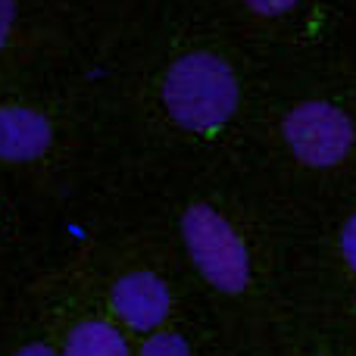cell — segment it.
<instances>
[{
	"mask_svg": "<svg viewBox=\"0 0 356 356\" xmlns=\"http://www.w3.org/2000/svg\"><path fill=\"white\" fill-rule=\"evenodd\" d=\"M166 116L188 135H216L241 106L234 66L216 50H188L166 66L160 81Z\"/></svg>",
	"mask_w": 356,
	"mask_h": 356,
	"instance_id": "6da1fadb",
	"label": "cell"
},
{
	"mask_svg": "<svg viewBox=\"0 0 356 356\" xmlns=\"http://www.w3.org/2000/svg\"><path fill=\"white\" fill-rule=\"evenodd\" d=\"M181 244L194 272L225 297L244 294L253 284V259L244 234L219 207L194 200L178 219Z\"/></svg>",
	"mask_w": 356,
	"mask_h": 356,
	"instance_id": "7a4b0ae2",
	"label": "cell"
},
{
	"mask_svg": "<svg viewBox=\"0 0 356 356\" xmlns=\"http://www.w3.org/2000/svg\"><path fill=\"white\" fill-rule=\"evenodd\" d=\"M282 141L300 166L332 169L350 156L356 125L332 100H300L284 113Z\"/></svg>",
	"mask_w": 356,
	"mask_h": 356,
	"instance_id": "3957f363",
	"label": "cell"
},
{
	"mask_svg": "<svg viewBox=\"0 0 356 356\" xmlns=\"http://www.w3.org/2000/svg\"><path fill=\"white\" fill-rule=\"evenodd\" d=\"M113 322L135 334H154L166 328L172 316V288L154 269H129L113 278L106 294Z\"/></svg>",
	"mask_w": 356,
	"mask_h": 356,
	"instance_id": "277c9868",
	"label": "cell"
},
{
	"mask_svg": "<svg viewBox=\"0 0 356 356\" xmlns=\"http://www.w3.org/2000/svg\"><path fill=\"white\" fill-rule=\"evenodd\" d=\"M54 147V122L29 104H0V163H35Z\"/></svg>",
	"mask_w": 356,
	"mask_h": 356,
	"instance_id": "5b68a950",
	"label": "cell"
},
{
	"mask_svg": "<svg viewBox=\"0 0 356 356\" xmlns=\"http://www.w3.org/2000/svg\"><path fill=\"white\" fill-rule=\"evenodd\" d=\"M63 356H135L125 328L113 319H81L69 328Z\"/></svg>",
	"mask_w": 356,
	"mask_h": 356,
	"instance_id": "8992f818",
	"label": "cell"
},
{
	"mask_svg": "<svg viewBox=\"0 0 356 356\" xmlns=\"http://www.w3.org/2000/svg\"><path fill=\"white\" fill-rule=\"evenodd\" d=\"M135 356H194V347L188 344L184 334L172 332V328H160L154 334H144Z\"/></svg>",
	"mask_w": 356,
	"mask_h": 356,
	"instance_id": "52a82bcc",
	"label": "cell"
},
{
	"mask_svg": "<svg viewBox=\"0 0 356 356\" xmlns=\"http://www.w3.org/2000/svg\"><path fill=\"white\" fill-rule=\"evenodd\" d=\"M241 3H244L250 13H257V16L275 19V16H284V13H291L297 3H300V0H241Z\"/></svg>",
	"mask_w": 356,
	"mask_h": 356,
	"instance_id": "ba28073f",
	"label": "cell"
},
{
	"mask_svg": "<svg viewBox=\"0 0 356 356\" xmlns=\"http://www.w3.org/2000/svg\"><path fill=\"white\" fill-rule=\"evenodd\" d=\"M341 257H344L347 269L356 272V213L341 228Z\"/></svg>",
	"mask_w": 356,
	"mask_h": 356,
	"instance_id": "9c48e42d",
	"label": "cell"
},
{
	"mask_svg": "<svg viewBox=\"0 0 356 356\" xmlns=\"http://www.w3.org/2000/svg\"><path fill=\"white\" fill-rule=\"evenodd\" d=\"M13 29H16V0H0V54L10 44Z\"/></svg>",
	"mask_w": 356,
	"mask_h": 356,
	"instance_id": "30bf717a",
	"label": "cell"
},
{
	"mask_svg": "<svg viewBox=\"0 0 356 356\" xmlns=\"http://www.w3.org/2000/svg\"><path fill=\"white\" fill-rule=\"evenodd\" d=\"M10 356H63L60 350H54L50 344H41V341H31V344H22L19 350H13Z\"/></svg>",
	"mask_w": 356,
	"mask_h": 356,
	"instance_id": "8fae6325",
	"label": "cell"
}]
</instances>
